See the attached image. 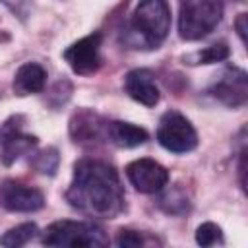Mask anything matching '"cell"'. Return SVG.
Wrapping results in <instances>:
<instances>
[{"instance_id":"3957f363","label":"cell","mask_w":248,"mask_h":248,"mask_svg":"<svg viewBox=\"0 0 248 248\" xmlns=\"http://www.w3.org/2000/svg\"><path fill=\"white\" fill-rule=\"evenodd\" d=\"M223 17V0H178V35L198 41L209 35Z\"/></svg>"},{"instance_id":"7a4b0ae2","label":"cell","mask_w":248,"mask_h":248,"mask_svg":"<svg viewBox=\"0 0 248 248\" xmlns=\"http://www.w3.org/2000/svg\"><path fill=\"white\" fill-rule=\"evenodd\" d=\"M170 8L167 0H140L136 6L124 41L132 48H157L169 35Z\"/></svg>"},{"instance_id":"2e32d148","label":"cell","mask_w":248,"mask_h":248,"mask_svg":"<svg viewBox=\"0 0 248 248\" xmlns=\"http://www.w3.org/2000/svg\"><path fill=\"white\" fill-rule=\"evenodd\" d=\"M37 232L39 231H37V225L35 223H21V225L12 227L10 231H6L0 236V244L2 246H8V248H17V246H23L29 240H33Z\"/></svg>"},{"instance_id":"ffe728a7","label":"cell","mask_w":248,"mask_h":248,"mask_svg":"<svg viewBox=\"0 0 248 248\" xmlns=\"http://www.w3.org/2000/svg\"><path fill=\"white\" fill-rule=\"evenodd\" d=\"M159 203H161V207L167 211V213H178V207L176 205H180V209L182 211H186L188 209V200L180 194V192H167L161 200H159Z\"/></svg>"},{"instance_id":"e0dca14e","label":"cell","mask_w":248,"mask_h":248,"mask_svg":"<svg viewBox=\"0 0 248 248\" xmlns=\"http://www.w3.org/2000/svg\"><path fill=\"white\" fill-rule=\"evenodd\" d=\"M196 242L200 246H213V244H223V232L221 227L215 223H202L196 231Z\"/></svg>"},{"instance_id":"ac0fdd59","label":"cell","mask_w":248,"mask_h":248,"mask_svg":"<svg viewBox=\"0 0 248 248\" xmlns=\"http://www.w3.org/2000/svg\"><path fill=\"white\" fill-rule=\"evenodd\" d=\"M33 167L43 174H54L58 169V151L54 147H46L45 151L37 153L33 159Z\"/></svg>"},{"instance_id":"5b68a950","label":"cell","mask_w":248,"mask_h":248,"mask_svg":"<svg viewBox=\"0 0 248 248\" xmlns=\"http://www.w3.org/2000/svg\"><path fill=\"white\" fill-rule=\"evenodd\" d=\"M157 141L172 153H188L198 145V134L190 120L178 110H169L157 126Z\"/></svg>"},{"instance_id":"277c9868","label":"cell","mask_w":248,"mask_h":248,"mask_svg":"<svg viewBox=\"0 0 248 248\" xmlns=\"http://www.w3.org/2000/svg\"><path fill=\"white\" fill-rule=\"evenodd\" d=\"M41 242L46 246H89L93 248V246H107L108 236L99 225L91 221L62 219V221L50 223L45 229Z\"/></svg>"},{"instance_id":"5bb4252c","label":"cell","mask_w":248,"mask_h":248,"mask_svg":"<svg viewBox=\"0 0 248 248\" xmlns=\"http://www.w3.org/2000/svg\"><path fill=\"white\" fill-rule=\"evenodd\" d=\"M46 83V70L37 62H25L14 76V91L17 95L41 93Z\"/></svg>"},{"instance_id":"9a60e30c","label":"cell","mask_w":248,"mask_h":248,"mask_svg":"<svg viewBox=\"0 0 248 248\" xmlns=\"http://www.w3.org/2000/svg\"><path fill=\"white\" fill-rule=\"evenodd\" d=\"M229 54H231L229 45H227L225 41H219V43H215V45L205 46L203 50H198V52L188 54L184 60H186L188 64H215V62L227 60Z\"/></svg>"},{"instance_id":"4fadbf2b","label":"cell","mask_w":248,"mask_h":248,"mask_svg":"<svg viewBox=\"0 0 248 248\" xmlns=\"http://www.w3.org/2000/svg\"><path fill=\"white\" fill-rule=\"evenodd\" d=\"M147 132L136 124L122 122V120H108L107 122V141L116 147H138L147 141Z\"/></svg>"},{"instance_id":"6da1fadb","label":"cell","mask_w":248,"mask_h":248,"mask_svg":"<svg viewBox=\"0 0 248 248\" xmlns=\"http://www.w3.org/2000/svg\"><path fill=\"white\" fill-rule=\"evenodd\" d=\"M68 203L99 219H114L124 211V188L112 165L99 159H79L66 192Z\"/></svg>"},{"instance_id":"8992f818","label":"cell","mask_w":248,"mask_h":248,"mask_svg":"<svg viewBox=\"0 0 248 248\" xmlns=\"http://www.w3.org/2000/svg\"><path fill=\"white\" fill-rule=\"evenodd\" d=\"M23 116L16 114L0 128V161L6 167L14 165L23 155H29L37 145V138L23 132Z\"/></svg>"},{"instance_id":"d6986e66","label":"cell","mask_w":248,"mask_h":248,"mask_svg":"<svg viewBox=\"0 0 248 248\" xmlns=\"http://www.w3.org/2000/svg\"><path fill=\"white\" fill-rule=\"evenodd\" d=\"M145 244H149V240L145 238L143 232L132 231V229H120L118 231L116 246H120V248H138V246H145Z\"/></svg>"},{"instance_id":"8fae6325","label":"cell","mask_w":248,"mask_h":248,"mask_svg":"<svg viewBox=\"0 0 248 248\" xmlns=\"http://www.w3.org/2000/svg\"><path fill=\"white\" fill-rule=\"evenodd\" d=\"M107 122L97 112L81 108L70 120V136L76 143H97L107 141Z\"/></svg>"},{"instance_id":"9c48e42d","label":"cell","mask_w":248,"mask_h":248,"mask_svg":"<svg viewBox=\"0 0 248 248\" xmlns=\"http://www.w3.org/2000/svg\"><path fill=\"white\" fill-rule=\"evenodd\" d=\"M43 205H45V196L41 190L12 178L0 184V207H4L6 211L31 213V211H39Z\"/></svg>"},{"instance_id":"7402d4cb","label":"cell","mask_w":248,"mask_h":248,"mask_svg":"<svg viewBox=\"0 0 248 248\" xmlns=\"http://www.w3.org/2000/svg\"><path fill=\"white\" fill-rule=\"evenodd\" d=\"M234 27H236V31H238L240 41H242V43H246V14H240V16H238V19H236Z\"/></svg>"},{"instance_id":"7c38bea8","label":"cell","mask_w":248,"mask_h":248,"mask_svg":"<svg viewBox=\"0 0 248 248\" xmlns=\"http://www.w3.org/2000/svg\"><path fill=\"white\" fill-rule=\"evenodd\" d=\"M124 89L134 101H138L145 107H155L161 97L153 74L145 68L130 70L124 78Z\"/></svg>"},{"instance_id":"44dd1931","label":"cell","mask_w":248,"mask_h":248,"mask_svg":"<svg viewBox=\"0 0 248 248\" xmlns=\"http://www.w3.org/2000/svg\"><path fill=\"white\" fill-rule=\"evenodd\" d=\"M14 16H17L19 19H25L31 12V0H0Z\"/></svg>"},{"instance_id":"ba28073f","label":"cell","mask_w":248,"mask_h":248,"mask_svg":"<svg viewBox=\"0 0 248 248\" xmlns=\"http://www.w3.org/2000/svg\"><path fill=\"white\" fill-rule=\"evenodd\" d=\"M101 33L95 31L76 43H72L66 50H64V60L68 62V66L79 74V76H89V74H95L101 64H103V58H101Z\"/></svg>"},{"instance_id":"52a82bcc","label":"cell","mask_w":248,"mask_h":248,"mask_svg":"<svg viewBox=\"0 0 248 248\" xmlns=\"http://www.w3.org/2000/svg\"><path fill=\"white\" fill-rule=\"evenodd\" d=\"M207 93L231 108H238V107L246 105V101H248L246 72L236 66H227L219 74V78L209 85Z\"/></svg>"},{"instance_id":"30bf717a","label":"cell","mask_w":248,"mask_h":248,"mask_svg":"<svg viewBox=\"0 0 248 248\" xmlns=\"http://www.w3.org/2000/svg\"><path fill=\"white\" fill-rule=\"evenodd\" d=\"M130 184L141 194L161 192L169 182V170L153 159H136L126 165Z\"/></svg>"}]
</instances>
